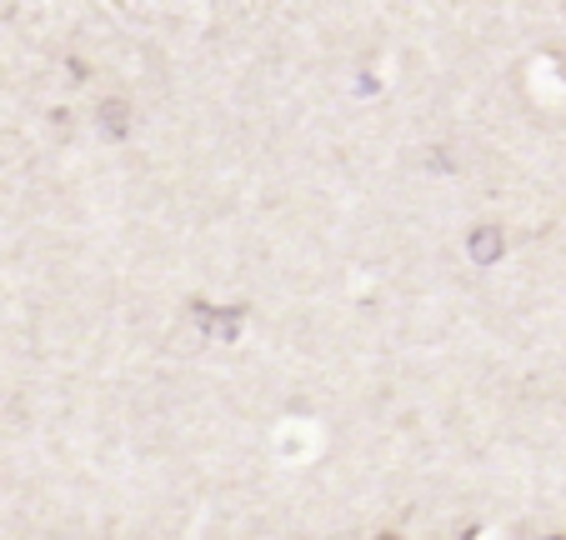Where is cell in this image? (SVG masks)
<instances>
[{"label": "cell", "instance_id": "obj_1", "mask_svg": "<svg viewBox=\"0 0 566 540\" xmlns=\"http://www.w3.org/2000/svg\"><path fill=\"white\" fill-rule=\"evenodd\" d=\"M467 251H471V261H481V265L502 261V251H506L502 225H476V231H471V241H467Z\"/></svg>", "mask_w": 566, "mask_h": 540}, {"label": "cell", "instance_id": "obj_2", "mask_svg": "<svg viewBox=\"0 0 566 540\" xmlns=\"http://www.w3.org/2000/svg\"><path fill=\"white\" fill-rule=\"evenodd\" d=\"M101 130H106L111 140L126 136V130H130V106H126V100H116V96L101 100Z\"/></svg>", "mask_w": 566, "mask_h": 540}, {"label": "cell", "instance_id": "obj_3", "mask_svg": "<svg viewBox=\"0 0 566 540\" xmlns=\"http://www.w3.org/2000/svg\"><path fill=\"white\" fill-rule=\"evenodd\" d=\"M371 540H401V536H391V530H386V536H371Z\"/></svg>", "mask_w": 566, "mask_h": 540}]
</instances>
